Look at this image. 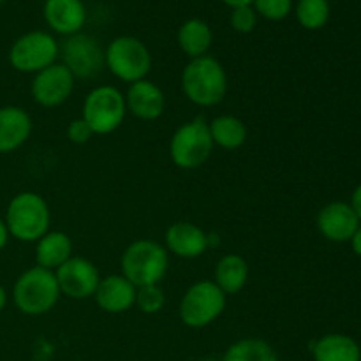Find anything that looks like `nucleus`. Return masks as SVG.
I'll use <instances>...</instances> for the list:
<instances>
[{
    "instance_id": "f257e3e1",
    "label": "nucleus",
    "mask_w": 361,
    "mask_h": 361,
    "mask_svg": "<svg viewBox=\"0 0 361 361\" xmlns=\"http://www.w3.org/2000/svg\"><path fill=\"white\" fill-rule=\"evenodd\" d=\"M183 95L200 108H214L228 94V74L215 56L204 55L192 59L180 78Z\"/></svg>"
},
{
    "instance_id": "f03ea898",
    "label": "nucleus",
    "mask_w": 361,
    "mask_h": 361,
    "mask_svg": "<svg viewBox=\"0 0 361 361\" xmlns=\"http://www.w3.org/2000/svg\"><path fill=\"white\" fill-rule=\"evenodd\" d=\"M4 222L11 238L25 243H35L49 231L51 210L41 194L25 190L9 201Z\"/></svg>"
},
{
    "instance_id": "7ed1b4c3",
    "label": "nucleus",
    "mask_w": 361,
    "mask_h": 361,
    "mask_svg": "<svg viewBox=\"0 0 361 361\" xmlns=\"http://www.w3.org/2000/svg\"><path fill=\"white\" fill-rule=\"evenodd\" d=\"M60 293L55 271L32 267L16 279L13 286V302L25 316H44L59 303Z\"/></svg>"
},
{
    "instance_id": "20e7f679",
    "label": "nucleus",
    "mask_w": 361,
    "mask_h": 361,
    "mask_svg": "<svg viewBox=\"0 0 361 361\" xmlns=\"http://www.w3.org/2000/svg\"><path fill=\"white\" fill-rule=\"evenodd\" d=\"M168 267L169 254L166 247L148 238L136 240L127 245L120 259L122 275L136 288L161 284L168 274Z\"/></svg>"
},
{
    "instance_id": "39448f33",
    "label": "nucleus",
    "mask_w": 361,
    "mask_h": 361,
    "mask_svg": "<svg viewBox=\"0 0 361 361\" xmlns=\"http://www.w3.org/2000/svg\"><path fill=\"white\" fill-rule=\"evenodd\" d=\"M226 303L228 296L214 281H197L180 300V321L192 330L207 328L224 314Z\"/></svg>"
},
{
    "instance_id": "423d86ee",
    "label": "nucleus",
    "mask_w": 361,
    "mask_h": 361,
    "mask_svg": "<svg viewBox=\"0 0 361 361\" xmlns=\"http://www.w3.org/2000/svg\"><path fill=\"white\" fill-rule=\"evenodd\" d=\"M212 152L214 141L208 122L203 116H194L189 122L182 123L169 141V157L173 164L183 171L201 168L210 159Z\"/></svg>"
},
{
    "instance_id": "0eeeda50",
    "label": "nucleus",
    "mask_w": 361,
    "mask_h": 361,
    "mask_svg": "<svg viewBox=\"0 0 361 361\" xmlns=\"http://www.w3.org/2000/svg\"><path fill=\"white\" fill-rule=\"evenodd\" d=\"M126 116V95L111 85L92 88L81 108V118L88 123L94 136L113 134L122 127Z\"/></svg>"
},
{
    "instance_id": "6e6552de",
    "label": "nucleus",
    "mask_w": 361,
    "mask_h": 361,
    "mask_svg": "<svg viewBox=\"0 0 361 361\" xmlns=\"http://www.w3.org/2000/svg\"><path fill=\"white\" fill-rule=\"evenodd\" d=\"M104 66L116 80L136 83L147 80L152 69V53L141 39L133 35L115 37L104 51Z\"/></svg>"
},
{
    "instance_id": "1a4fd4ad",
    "label": "nucleus",
    "mask_w": 361,
    "mask_h": 361,
    "mask_svg": "<svg viewBox=\"0 0 361 361\" xmlns=\"http://www.w3.org/2000/svg\"><path fill=\"white\" fill-rule=\"evenodd\" d=\"M60 56V46L51 34L32 30L18 37L9 49V63L23 74H37L53 66Z\"/></svg>"
},
{
    "instance_id": "9d476101",
    "label": "nucleus",
    "mask_w": 361,
    "mask_h": 361,
    "mask_svg": "<svg viewBox=\"0 0 361 361\" xmlns=\"http://www.w3.org/2000/svg\"><path fill=\"white\" fill-rule=\"evenodd\" d=\"M62 63L76 80H90L97 76L104 66V51L94 37L87 34H74L60 46Z\"/></svg>"
},
{
    "instance_id": "9b49d317",
    "label": "nucleus",
    "mask_w": 361,
    "mask_h": 361,
    "mask_svg": "<svg viewBox=\"0 0 361 361\" xmlns=\"http://www.w3.org/2000/svg\"><path fill=\"white\" fill-rule=\"evenodd\" d=\"M76 78L62 62H55L34 74L30 85L32 99L42 108H59L73 95Z\"/></svg>"
},
{
    "instance_id": "f8f14e48",
    "label": "nucleus",
    "mask_w": 361,
    "mask_h": 361,
    "mask_svg": "<svg viewBox=\"0 0 361 361\" xmlns=\"http://www.w3.org/2000/svg\"><path fill=\"white\" fill-rule=\"evenodd\" d=\"M60 293L67 298L87 300L94 298L95 289L101 282L97 267L87 257L73 256L55 270Z\"/></svg>"
},
{
    "instance_id": "ddd939ff",
    "label": "nucleus",
    "mask_w": 361,
    "mask_h": 361,
    "mask_svg": "<svg viewBox=\"0 0 361 361\" xmlns=\"http://www.w3.org/2000/svg\"><path fill=\"white\" fill-rule=\"evenodd\" d=\"M164 247L168 254L180 257V259H196L210 249L208 233L192 222H173L166 229Z\"/></svg>"
},
{
    "instance_id": "4468645a",
    "label": "nucleus",
    "mask_w": 361,
    "mask_h": 361,
    "mask_svg": "<svg viewBox=\"0 0 361 361\" xmlns=\"http://www.w3.org/2000/svg\"><path fill=\"white\" fill-rule=\"evenodd\" d=\"M360 224L353 207L344 201L328 203L317 214V229L324 238L335 243L349 242Z\"/></svg>"
},
{
    "instance_id": "2eb2a0df",
    "label": "nucleus",
    "mask_w": 361,
    "mask_h": 361,
    "mask_svg": "<svg viewBox=\"0 0 361 361\" xmlns=\"http://www.w3.org/2000/svg\"><path fill=\"white\" fill-rule=\"evenodd\" d=\"M127 113L145 122L161 118L166 111V95L159 85L150 80L130 83L126 92Z\"/></svg>"
},
{
    "instance_id": "dca6fc26",
    "label": "nucleus",
    "mask_w": 361,
    "mask_h": 361,
    "mask_svg": "<svg viewBox=\"0 0 361 361\" xmlns=\"http://www.w3.org/2000/svg\"><path fill=\"white\" fill-rule=\"evenodd\" d=\"M137 288L122 274L101 277L95 289V303L106 314H123L136 305Z\"/></svg>"
},
{
    "instance_id": "f3484780",
    "label": "nucleus",
    "mask_w": 361,
    "mask_h": 361,
    "mask_svg": "<svg viewBox=\"0 0 361 361\" xmlns=\"http://www.w3.org/2000/svg\"><path fill=\"white\" fill-rule=\"evenodd\" d=\"M42 13L48 27L66 37L80 34L87 21L83 0H46Z\"/></svg>"
},
{
    "instance_id": "a211bd4d",
    "label": "nucleus",
    "mask_w": 361,
    "mask_h": 361,
    "mask_svg": "<svg viewBox=\"0 0 361 361\" xmlns=\"http://www.w3.org/2000/svg\"><path fill=\"white\" fill-rule=\"evenodd\" d=\"M30 115L20 106L0 108V154H11L28 141L32 134Z\"/></svg>"
},
{
    "instance_id": "6ab92c4d",
    "label": "nucleus",
    "mask_w": 361,
    "mask_h": 361,
    "mask_svg": "<svg viewBox=\"0 0 361 361\" xmlns=\"http://www.w3.org/2000/svg\"><path fill=\"white\" fill-rule=\"evenodd\" d=\"M73 257V240L63 231H48L35 242L37 267L55 271Z\"/></svg>"
},
{
    "instance_id": "aec40b11",
    "label": "nucleus",
    "mask_w": 361,
    "mask_h": 361,
    "mask_svg": "<svg viewBox=\"0 0 361 361\" xmlns=\"http://www.w3.org/2000/svg\"><path fill=\"white\" fill-rule=\"evenodd\" d=\"M176 41H178L180 49L192 59H200V56L208 55L214 42V32H212L210 25L200 18H190V20L183 21L176 34Z\"/></svg>"
},
{
    "instance_id": "412c9836",
    "label": "nucleus",
    "mask_w": 361,
    "mask_h": 361,
    "mask_svg": "<svg viewBox=\"0 0 361 361\" xmlns=\"http://www.w3.org/2000/svg\"><path fill=\"white\" fill-rule=\"evenodd\" d=\"M314 361H361V348L349 335L328 334L312 344Z\"/></svg>"
},
{
    "instance_id": "4be33fe9",
    "label": "nucleus",
    "mask_w": 361,
    "mask_h": 361,
    "mask_svg": "<svg viewBox=\"0 0 361 361\" xmlns=\"http://www.w3.org/2000/svg\"><path fill=\"white\" fill-rule=\"evenodd\" d=\"M249 277L250 268L245 257L238 256V254H226L215 267L214 282L226 293V296H229L238 295L247 286Z\"/></svg>"
},
{
    "instance_id": "5701e85b",
    "label": "nucleus",
    "mask_w": 361,
    "mask_h": 361,
    "mask_svg": "<svg viewBox=\"0 0 361 361\" xmlns=\"http://www.w3.org/2000/svg\"><path fill=\"white\" fill-rule=\"evenodd\" d=\"M214 147L222 150H238L245 145L249 130L243 120L233 115H219L212 122H208Z\"/></svg>"
},
{
    "instance_id": "b1692460",
    "label": "nucleus",
    "mask_w": 361,
    "mask_h": 361,
    "mask_svg": "<svg viewBox=\"0 0 361 361\" xmlns=\"http://www.w3.org/2000/svg\"><path fill=\"white\" fill-rule=\"evenodd\" d=\"M222 361H281L277 351L261 338H242L226 349Z\"/></svg>"
},
{
    "instance_id": "393cba45",
    "label": "nucleus",
    "mask_w": 361,
    "mask_h": 361,
    "mask_svg": "<svg viewBox=\"0 0 361 361\" xmlns=\"http://www.w3.org/2000/svg\"><path fill=\"white\" fill-rule=\"evenodd\" d=\"M296 20L307 30H319L330 20L328 0H298L295 7Z\"/></svg>"
},
{
    "instance_id": "a878e982",
    "label": "nucleus",
    "mask_w": 361,
    "mask_h": 361,
    "mask_svg": "<svg viewBox=\"0 0 361 361\" xmlns=\"http://www.w3.org/2000/svg\"><path fill=\"white\" fill-rule=\"evenodd\" d=\"M164 305H166V293L161 284H152V286L137 288L136 307L143 314L154 316V314L161 312V310L164 309Z\"/></svg>"
},
{
    "instance_id": "bb28decb",
    "label": "nucleus",
    "mask_w": 361,
    "mask_h": 361,
    "mask_svg": "<svg viewBox=\"0 0 361 361\" xmlns=\"http://www.w3.org/2000/svg\"><path fill=\"white\" fill-rule=\"evenodd\" d=\"M252 7L264 20L282 21L291 14L293 0H254Z\"/></svg>"
},
{
    "instance_id": "cd10ccee",
    "label": "nucleus",
    "mask_w": 361,
    "mask_h": 361,
    "mask_svg": "<svg viewBox=\"0 0 361 361\" xmlns=\"http://www.w3.org/2000/svg\"><path fill=\"white\" fill-rule=\"evenodd\" d=\"M229 23H231L233 30L238 34H250L257 25V13L252 6L236 7V9H231Z\"/></svg>"
},
{
    "instance_id": "c85d7f7f",
    "label": "nucleus",
    "mask_w": 361,
    "mask_h": 361,
    "mask_svg": "<svg viewBox=\"0 0 361 361\" xmlns=\"http://www.w3.org/2000/svg\"><path fill=\"white\" fill-rule=\"evenodd\" d=\"M66 136L71 143L87 145L88 141L94 137V133H92V129L88 127V123L80 116V118L71 120L69 126H67V129H66Z\"/></svg>"
},
{
    "instance_id": "c756f323",
    "label": "nucleus",
    "mask_w": 361,
    "mask_h": 361,
    "mask_svg": "<svg viewBox=\"0 0 361 361\" xmlns=\"http://www.w3.org/2000/svg\"><path fill=\"white\" fill-rule=\"evenodd\" d=\"M349 204H351L353 210H355V214H356V217H358L360 222H361V183L358 187H356L355 192H353L351 203H349Z\"/></svg>"
},
{
    "instance_id": "7c9ffc66",
    "label": "nucleus",
    "mask_w": 361,
    "mask_h": 361,
    "mask_svg": "<svg viewBox=\"0 0 361 361\" xmlns=\"http://www.w3.org/2000/svg\"><path fill=\"white\" fill-rule=\"evenodd\" d=\"M349 243H351V247H353V252H355L358 257H361V224L355 231L353 238L349 240Z\"/></svg>"
},
{
    "instance_id": "2f4dec72",
    "label": "nucleus",
    "mask_w": 361,
    "mask_h": 361,
    "mask_svg": "<svg viewBox=\"0 0 361 361\" xmlns=\"http://www.w3.org/2000/svg\"><path fill=\"white\" fill-rule=\"evenodd\" d=\"M9 231H7V226L6 222H4V219H0V252H2L4 249H6L7 242H9Z\"/></svg>"
},
{
    "instance_id": "473e14b6",
    "label": "nucleus",
    "mask_w": 361,
    "mask_h": 361,
    "mask_svg": "<svg viewBox=\"0 0 361 361\" xmlns=\"http://www.w3.org/2000/svg\"><path fill=\"white\" fill-rule=\"evenodd\" d=\"M224 2L226 6L231 7V9H236V7H243V6H252L254 0H221Z\"/></svg>"
},
{
    "instance_id": "72a5a7b5",
    "label": "nucleus",
    "mask_w": 361,
    "mask_h": 361,
    "mask_svg": "<svg viewBox=\"0 0 361 361\" xmlns=\"http://www.w3.org/2000/svg\"><path fill=\"white\" fill-rule=\"evenodd\" d=\"M6 305H7V293H6V289H4L2 286H0V314L4 312Z\"/></svg>"
},
{
    "instance_id": "f704fd0d",
    "label": "nucleus",
    "mask_w": 361,
    "mask_h": 361,
    "mask_svg": "<svg viewBox=\"0 0 361 361\" xmlns=\"http://www.w3.org/2000/svg\"><path fill=\"white\" fill-rule=\"evenodd\" d=\"M2 2H4V0H0V6H2Z\"/></svg>"
}]
</instances>
